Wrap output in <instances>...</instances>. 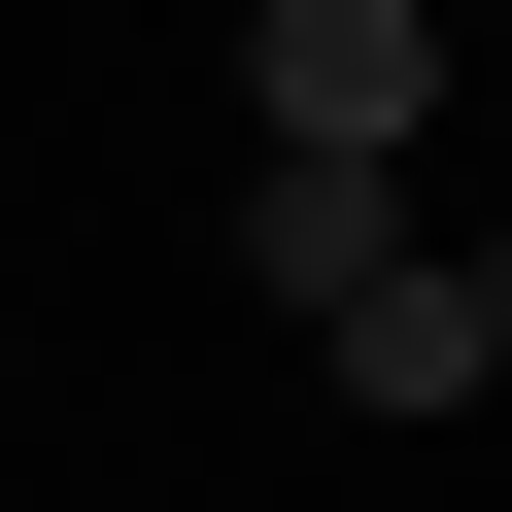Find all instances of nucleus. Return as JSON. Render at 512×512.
Listing matches in <instances>:
<instances>
[{
	"mask_svg": "<svg viewBox=\"0 0 512 512\" xmlns=\"http://www.w3.org/2000/svg\"><path fill=\"white\" fill-rule=\"evenodd\" d=\"M239 103H274V171H410V103H444V0H274V35H239Z\"/></svg>",
	"mask_w": 512,
	"mask_h": 512,
	"instance_id": "1",
	"label": "nucleus"
},
{
	"mask_svg": "<svg viewBox=\"0 0 512 512\" xmlns=\"http://www.w3.org/2000/svg\"><path fill=\"white\" fill-rule=\"evenodd\" d=\"M478 376H512V274H478V239H444V274L376 239V274H342V410H478Z\"/></svg>",
	"mask_w": 512,
	"mask_h": 512,
	"instance_id": "2",
	"label": "nucleus"
}]
</instances>
